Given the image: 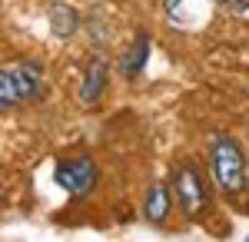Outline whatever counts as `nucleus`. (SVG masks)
Masks as SVG:
<instances>
[{
  "instance_id": "10",
  "label": "nucleus",
  "mask_w": 249,
  "mask_h": 242,
  "mask_svg": "<svg viewBox=\"0 0 249 242\" xmlns=\"http://www.w3.org/2000/svg\"><path fill=\"white\" fill-rule=\"evenodd\" d=\"M226 10H232V14H246L249 10V0H219Z\"/></svg>"
},
{
  "instance_id": "3",
  "label": "nucleus",
  "mask_w": 249,
  "mask_h": 242,
  "mask_svg": "<svg viewBox=\"0 0 249 242\" xmlns=\"http://www.w3.org/2000/svg\"><path fill=\"white\" fill-rule=\"evenodd\" d=\"M173 196H176L179 209H183L190 219L199 216V212H206V206H210V189H206V179L199 176L196 166H183L176 173V179H173Z\"/></svg>"
},
{
  "instance_id": "9",
  "label": "nucleus",
  "mask_w": 249,
  "mask_h": 242,
  "mask_svg": "<svg viewBox=\"0 0 249 242\" xmlns=\"http://www.w3.org/2000/svg\"><path fill=\"white\" fill-rule=\"evenodd\" d=\"M170 203H173L170 189L163 186V183H156V186L146 192V199H143V216H146V223L163 225L166 216H170Z\"/></svg>"
},
{
  "instance_id": "4",
  "label": "nucleus",
  "mask_w": 249,
  "mask_h": 242,
  "mask_svg": "<svg viewBox=\"0 0 249 242\" xmlns=\"http://www.w3.org/2000/svg\"><path fill=\"white\" fill-rule=\"evenodd\" d=\"M219 0H163V14L179 30H199L213 17V7Z\"/></svg>"
},
{
  "instance_id": "7",
  "label": "nucleus",
  "mask_w": 249,
  "mask_h": 242,
  "mask_svg": "<svg viewBox=\"0 0 249 242\" xmlns=\"http://www.w3.org/2000/svg\"><path fill=\"white\" fill-rule=\"evenodd\" d=\"M103 90H107V63L96 56V60L87 63V70H83V80H80V103H83V106L100 103Z\"/></svg>"
},
{
  "instance_id": "8",
  "label": "nucleus",
  "mask_w": 249,
  "mask_h": 242,
  "mask_svg": "<svg viewBox=\"0 0 249 242\" xmlns=\"http://www.w3.org/2000/svg\"><path fill=\"white\" fill-rule=\"evenodd\" d=\"M146 60H150V34H136L133 43H130V50L123 53V60H120V70L133 80V76L143 73Z\"/></svg>"
},
{
  "instance_id": "5",
  "label": "nucleus",
  "mask_w": 249,
  "mask_h": 242,
  "mask_svg": "<svg viewBox=\"0 0 249 242\" xmlns=\"http://www.w3.org/2000/svg\"><path fill=\"white\" fill-rule=\"evenodd\" d=\"M53 179H57L60 189H67L70 196H87L96 183V163L90 156H77V159H67V163H60L57 173H53Z\"/></svg>"
},
{
  "instance_id": "1",
  "label": "nucleus",
  "mask_w": 249,
  "mask_h": 242,
  "mask_svg": "<svg viewBox=\"0 0 249 242\" xmlns=\"http://www.w3.org/2000/svg\"><path fill=\"white\" fill-rule=\"evenodd\" d=\"M43 93V67L34 60H20V63H7L0 70V106L14 110L23 100H37Z\"/></svg>"
},
{
  "instance_id": "2",
  "label": "nucleus",
  "mask_w": 249,
  "mask_h": 242,
  "mask_svg": "<svg viewBox=\"0 0 249 242\" xmlns=\"http://www.w3.org/2000/svg\"><path fill=\"white\" fill-rule=\"evenodd\" d=\"M210 173L223 192H243L246 189V159L230 136H216L210 146Z\"/></svg>"
},
{
  "instance_id": "6",
  "label": "nucleus",
  "mask_w": 249,
  "mask_h": 242,
  "mask_svg": "<svg viewBox=\"0 0 249 242\" xmlns=\"http://www.w3.org/2000/svg\"><path fill=\"white\" fill-rule=\"evenodd\" d=\"M47 23H50V34L60 40H70L80 30V10L73 3H63V0H53L50 10H47Z\"/></svg>"
}]
</instances>
